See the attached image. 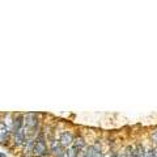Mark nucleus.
<instances>
[{
	"instance_id": "2",
	"label": "nucleus",
	"mask_w": 157,
	"mask_h": 157,
	"mask_svg": "<svg viewBox=\"0 0 157 157\" xmlns=\"http://www.w3.org/2000/svg\"><path fill=\"white\" fill-rule=\"evenodd\" d=\"M32 151H33L34 156H37V157L47 156L48 151H47V145H46V140H45V135H43V132H39L38 136L36 137Z\"/></svg>"
},
{
	"instance_id": "7",
	"label": "nucleus",
	"mask_w": 157,
	"mask_h": 157,
	"mask_svg": "<svg viewBox=\"0 0 157 157\" xmlns=\"http://www.w3.org/2000/svg\"><path fill=\"white\" fill-rule=\"evenodd\" d=\"M9 130H12L11 127L6 126L4 123H0V143H3V141H6L8 139Z\"/></svg>"
},
{
	"instance_id": "9",
	"label": "nucleus",
	"mask_w": 157,
	"mask_h": 157,
	"mask_svg": "<svg viewBox=\"0 0 157 157\" xmlns=\"http://www.w3.org/2000/svg\"><path fill=\"white\" fill-rule=\"evenodd\" d=\"M82 157H93V147H86V148L84 149V155H82Z\"/></svg>"
},
{
	"instance_id": "13",
	"label": "nucleus",
	"mask_w": 157,
	"mask_h": 157,
	"mask_svg": "<svg viewBox=\"0 0 157 157\" xmlns=\"http://www.w3.org/2000/svg\"><path fill=\"white\" fill-rule=\"evenodd\" d=\"M114 155H115V152H114V153H109V155H105V156H102V157H114Z\"/></svg>"
},
{
	"instance_id": "11",
	"label": "nucleus",
	"mask_w": 157,
	"mask_h": 157,
	"mask_svg": "<svg viewBox=\"0 0 157 157\" xmlns=\"http://www.w3.org/2000/svg\"><path fill=\"white\" fill-rule=\"evenodd\" d=\"M145 157H155V155H153V149L145 151Z\"/></svg>"
},
{
	"instance_id": "16",
	"label": "nucleus",
	"mask_w": 157,
	"mask_h": 157,
	"mask_svg": "<svg viewBox=\"0 0 157 157\" xmlns=\"http://www.w3.org/2000/svg\"><path fill=\"white\" fill-rule=\"evenodd\" d=\"M0 157H6V155H3V153H0Z\"/></svg>"
},
{
	"instance_id": "4",
	"label": "nucleus",
	"mask_w": 157,
	"mask_h": 157,
	"mask_svg": "<svg viewBox=\"0 0 157 157\" xmlns=\"http://www.w3.org/2000/svg\"><path fill=\"white\" fill-rule=\"evenodd\" d=\"M71 147H72V149L75 151L76 153H80V152H82L85 149V140H84V137H81V136L75 137Z\"/></svg>"
},
{
	"instance_id": "14",
	"label": "nucleus",
	"mask_w": 157,
	"mask_h": 157,
	"mask_svg": "<svg viewBox=\"0 0 157 157\" xmlns=\"http://www.w3.org/2000/svg\"><path fill=\"white\" fill-rule=\"evenodd\" d=\"M153 155H155V157H157V148L153 149Z\"/></svg>"
},
{
	"instance_id": "15",
	"label": "nucleus",
	"mask_w": 157,
	"mask_h": 157,
	"mask_svg": "<svg viewBox=\"0 0 157 157\" xmlns=\"http://www.w3.org/2000/svg\"><path fill=\"white\" fill-rule=\"evenodd\" d=\"M114 157H121V156H119V155H118V153H115V155H114Z\"/></svg>"
},
{
	"instance_id": "6",
	"label": "nucleus",
	"mask_w": 157,
	"mask_h": 157,
	"mask_svg": "<svg viewBox=\"0 0 157 157\" xmlns=\"http://www.w3.org/2000/svg\"><path fill=\"white\" fill-rule=\"evenodd\" d=\"M51 152L56 157H63V153H64V148L60 145L59 140H54L52 144H51Z\"/></svg>"
},
{
	"instance_id": "3",
	"label": "nucleus",
	"mask_w": 157,
	"mask_h": 157,
	"mask_svg": "<svg viewBox=\"0 0 157 157\" xmlns=\"http://www.w3.org/2000/svg\"><path fill=\"white\" fill-rule=\"evenodd\" d=\"M73 135H72V132L70 131H64V132H62L60 136H59V143H60V145L63 147V148H70V147L72 145L73 143Z\"/></svg>"
},
{
	"instance_id": "1",
	"label": "nucleus",
	"mask_w": 157,
	"mask_h": 157,
	"mask_svg": "<svg viewBox=\"0 0 157 157\" xmlns=\"http://www.w3.org/2000/svg\"><path fill=\"white\" fill-rule=\"evenodd\" d=\"M37 127H38L37 114H34V113L26 114V117L24 118V131H25V136H28V139H33Z\"/></svg>"
},
{
	"instance_id": "10",
	"label": "nucleus",
	"mask_w": 157,
	"mask_h": 157,
	"mask_svg": "<svg viewBox=\"0 0 157 157\" xmlns=\"http://www.w3.org/2000/svg\"><path fill=\"white\" fill-rule=\"evenodd\" d=\"M126 153H127V157H134V147H128Z\"/></svg>"
},
{
	"instance_id": "12",
	"label": "nucleus",
	"mask_w": 157,
	"mask_h": 157,
	"mask_svg": "<svg viewBox=\"0 0 157 157\" xmlns=\"http://www.w3.org/2000/svg\"><path fill=\"white\" fill-rule=\"evenodd\" d=\"M152 139H153V141L157 144V130L153 132V134H152Z\"/></svg>"
},
{
	"instance_id": "5",
	"label": "nucleus",
	"mask_w": 157,
	"mask_h": 157,
	"mask_svg": "<svg viewBox=\"0 0 157 157\" xmlns=\"http://www.w3.org/2000/svg\"><path fill=\"white\" fill-rule=\"evenodd\" d=\"M11 128H12L13 134H16L17 131L24 128V115L22 114H18L16 118H14V119H13V124H12Z\"/></svg>"
},
{
	"instance_id": "8",
	"label": "nucleus",
	"mask_w": 157,
	"mask_h": 157,
	"mask_svg": "<svg viewBox=\"0 0 157 157\" xmlns=\"http://www.w3.org/2000/svg\"><path fill=\"white\" fill-rule=\"evenodd\" d=\"M134 157H145V148L141 144H137L134 148Z\"/></svg>"
}]
</instances>
